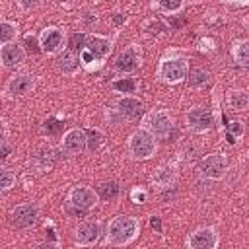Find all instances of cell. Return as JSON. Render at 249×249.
Returning a JSON list of instances; mask_svg holds the SVG:
<instances>
[{
  "instance_id": "ba28073f",
  "label": "cell",
  "mask_w": 249,
  "mask_h": 249,
  "mask_svg": "<svg viewBox=\"0 0 249 249\" xmlns=\"http://www.w3.org/2000/svg\"><path fill=\"white\" fill-rule=\"evenodd\" d=\"M142 64V49L138 45H128L123 53H119V56L115 58V70L121 74H128L134 72L138 66Z\"/></svg>"
},
{
  "instance_id": "d6986e66",
  "label": "cell",
  "mask_w": 249,
  "mask_h": 249,
  "mask_svg": "<svg viewBox=\"0 0 249 249\" xmlns=\"http://www.w3.org/2000/svg\"><path fill=\"white\" fill-rule=\"evenodd\" d=\"M228 105H230V109L235 111V113L245 111V109L249 107V93L243 91V89H231V91L228 93Z\"/></svg>"
},
{
  "instance_id": "7402d4cb",
  "label": "cell",
  "mask_w": 249,
  "mask_h": 249,
  "mask_svg": "<svg viewBox=\"0 0 249 249\" xmlns=\"http://www.w3.org/2000/svg\"><path fill=\"white\" fill-rule=\"evenodd\" d=\"M119 191L121 189H119V185L115 181H103L97 187V195H99L101 200H115L119 196Z\"/></svg>"
},
{
  "instance_id": "e575fe53",
  "label": "cell",
  "mask_w": 249,
  "mask_h": 249,
  "mask_svg": "<svg viewBox=\"0 0 249 249\" xmlns=\"http://www.w3.org/2000/svg\"><path fill=\"white\" fill-rule=\"evenodd\" d=\"M130 198H132V202L142 204V202H146V191H142V189H134V191L130 193Z\"/></svg>"
},
{
  "instance_id": "44dd1931",
  "label": "cell",
  "mask_w": 249,
  "mask_h": 249,
  "mask_svg": "<svg viewBox=\"0 0 249 249\" xmlns=\"http://www.w3.org/2000/svg\"><path fill=\"white\" fill-rule=\"evenodd\" d=\"M56 160V150L51 148V146H43L37 154H35V163L41 167V169H49Z\"/></svg>"
},
{
  "instance_id": "484cf974",
  "label": "cell",
  "mask_w": 249,
  "mask_h": 249,
  "mask_svg": "<svg viewBox=\"0 0 249 249\" xmlns=\"http://www.w3.org/2000/svg\"><path fill=\"white\" fill-rule=\"evenodd\" d=\"M16 35H18L16 23H10V21H2L0 23V43L2 45L12 43V39H16Z\"/></svg>"
},
{
  "instance_id": "277c9868",
  "label": "cell",
  "mask_w": 249,
  "mask_h": 249,
  "mask_svg": "<svg viewBox=\"0 0 249 249\" xmlns=\"http://www.w3.org/2000/svg\"><path fill=\"white\" fill-rule=\"evenodd\" d=\"M142 128L148 130L156 138H167L171 134V130H173V119L169 117L167 111L156 109V111H150V113L144 115Z\"/></svg>"
},
{
  "instance_id": "836d02e7",
  "label": "cell",
  "mask_w": 249,
  "mask_h": 249,
  "mask_svg": "<svg viewBox=\"0 0 249 249\" xmlns=\"http://www.w3.org/2000/svg\"><path fill=\"white\" fill-rule=\"evenodd\" d=\"M228 132H230V134H231L235 140H237L239 136H243V126H241V123H237V121H235V123H230Z\"/></svg>"
},
{
  "instance_id": "d590c367",
  "label": "cell",
  "mask_w": 249,
  "mask_h": 249,
  "mask_svg": "<svg viewBox=\"0 0 249 249\" xmlns=\"http://www.w3.org/2000/svg\"><path fill=\"white\" fill-rule=\"evenodd\" d=\"M150 226H152L158 233H161V230H163V228H161V220H160L158 216H152V218H150Z\"/></svg>"
},
{
  "instance_id": "2e32d148",
  "label": "cell",
  "mask_w": 249,
  "mask_h": 249,
  "mask_svg": "<svg viewBox=\"0 0 249 249\" xmlns=\"http://www.w3.org/2000/svg\"><path fill=\"white\" fill-rule=\"evenodd\" d=\"M115 107H117V111H119L121 117L136 119L140 115V111H142V101L138 97H134V95H123V97L117 99Z\"/></svg>"
},
{
  "instance_id": "7a4b0ae2",
  "label": "cell",
  "mask_w": 249,
  "mask_h": 249,
  "mask_svg": "<svg viewBox=\"0 0 249 249\" xmlns=\"http://www.w3.org/2000/svg\"><path fill=\"white\" fill-rule=\"evenodd\" d=\"M189 62L183 56H171L163 58L158 66V80L163 84H179L187 78Z\"/></svg>"
},
{
  "instance_id": "f1b7e54d",
  "label": "cell",
  "mask_w": 249,
  "mask_h": 249,
  "mask_svg": "<svg viewBox=\"0 0 249 249\" xmlns=\"http://www.w3.org/2000/svg\"><path fill=\"white\" fill-rule=\"evenodd\" d=\"M86 41H88V35H84V33H74V35H70V39H68V51L70 53H82L84 49H86Z\"/></svg>"
},
{
  "instance_id": "60d3db41",
  "label": "cell",
  "mask_w": 249,
  "mask_h": 249,
  "mask_svg": "<svg viewBox=\"0 0 249 249\" xmlns=\"http://www.w3.org/2000/svg\"><path fill=\"white\" fill-rule=\"evenodd\" d=\"M243 23H245V27H249V16H247V18L243 19Z\"/></svg>"
},
{
  "instance_id": "8fae6325",
  "label": "cell",
  "mask_w": 249,
  "mask_h": 249,
  "mask_svg": "<svg viewBox=\"0 0 249 249\" xmlns=\"http://www.w3.org/2000/svg\"><path fill=\"white\" fill-rule=\"evenodd\" d=\"M187 126L193 132H206L214 126V115L204 107H193L187 113Z\"/></svg>"
},
{
  "instance_id": "6da1fadb",
  "label": "cell",
  "mask_w": 249,
  "mask_h": 249,
  "mask_svg": "<svg viewBox=\"0 0 249 249\" xmlns=\"http://www.w3.org/2000/svg\"><path fill=\"white\" fill-rule=\"evenodd\" d=\"M138 231H140V224L136 218L117 216L107 226V239L105 241H107V245H113V247H124L136 239Z\"/></svg>"
},
{
  "instance_id": "3957f363",
  "label": "cell",
  "mask_w": 249,
  "mask_h": 249,
  "mask_svg": "<svg viewBox=\"0 0 249 249\" xmlns=\"http://www.w3.org/2000/svg\"><path fill=\"white\" fill-rule=\"evenodd\" d=\"M111 53V41L107 37L101 35H88L86 41V49L80 53V62H84L86 66H89L91 62L101 64Z\"/></svg>"
},
{
  "instance_id": "cb8c5ba5",
  "label": "cell",
  "mask_w": 249,
  "mask_h": 249,
  "mask_svg": "<svg viewBox=\"0 0 249 249\" xmlns=\"http://www.w3.org/2000/svg\"><path fill=\"white\" fill-rule=\"evenodd\" d=\"M86 140H88V150H99L105 142V134L99 128H86Z\"/></svg>"
},
{
  "instance_id": "8d00e7d4",
  "label": "cell",
  "mask_w": 249,
  "mask_h": 249,
  "mask_svg": "<svg viewBox=\"0 0 249 249\" xmlns=\"http://www.w3.org/2000/svg\"><path fill=\"white\" fill-rule=\"evenodd\" d=\"M35 249H60V245L54 243V241H43V243H39Z\"/></svg>"
},
{
  "instance_id": "f546056e",
  "label": "cell",
  "mask_w": 249,
  "mask_h": 249,
  "mask_svg": "<svg viewBox=\"0 0 249 249\" xmlns=\"http://www.w3.org/2000/svg\"><path fill=\"white\" fill-rule=\"evenodd\" d=\"M14 183H16V175L8 167H2L0 169V187H2V191H10L14 187Z\"/></svg>"
},
{
  "instance_id": "4316f807",
  "label": "cell",
  "mask_w": 249,
  "mask_h": 249,
  "mask_svg": "<svg viewBox=\"0 0 249 249\" xmlns=\"http://www.w3.org/2000/svg\"><path fill=\"white\" fill-rule=\"evenodd\" d=\"M210 82V74L206 72V70H202V68H195L193 72H191V76H189V84L193 86V88H202V86H206Z\"/></svg>"
},
{
  "instance_id": "30bf717a",
  "label": "cell",
  "mask_w": 249,
  "mask_h": 249,
  "mask_svg": "<svg viewBox=\"0 0 249 249\" xmlns=\"http://www.w3.org/2000/svg\"><path fill=\"white\" fill-rule=\"evenodd\" d=\"M39 218V208L33 202H23L12 208L10 212V222L16 228H31Z\"/></svg>"
},
{
  "instance_id": "4dcf8cb0",
  "label": "cell",
  "mask_w": 249,
  "mask_h": 249,
  "mask_svg": "<svg viewBox=\"0 0 249 249\" xmlns=\"http://www.w3.org/2000/svg\"><path fill=\"white\" fill-rule=\"evenodd\" d=\"M62 123L58 121V119H47L45 123H43V132L45 134H49V136H53V134H58L60 130H62Z\"/></svg>"
},
{
  "instance_id": "ac0fdd59",
  "label": "cell",
  "mask_w": 249,
  "mask_h": 249,
  "mask_svg": "<svg viewBox=\"0 0 249 249\" xmlns=\"http://www.w3.org/2000/svg\"><path fill=\"white\" fill-rule=\"evenodd\" d=\"M177 179V167L173 163H165L160 169H156V173L152 175V183L160 189H169Z\"/></svg>"
},
{
  "instance_id": "7c38bea8",
  "label": "cell",
  "mask_w": 249,
  "mask_h": 249,
  "mask_svg": "<svg viewBox=\"0 0 249 249\" xmlns=\"http://www.w3.org/2000/svg\"><path fill=\"white\" fill-rule=\"evenodd\" d=\"M101 235V226L97 220H86L82 222L78 228H76V243L82 245V247H91L97 243Z\"/></svg>"
},
{
  "instance_id": "5bb4252c",
  "label": "cell",
  "mask_w": 249,
  "mask_h": 249,
  "mask_svg": "<svg viewBox=\"0 0 249 249\" xmlns=\"http://www.w3.org/2000/svg\"><path fill=\"white\" fill-rule=\"evenodd\" d=\"M0 58H2L4 68H14V66H19L25 60V51L18 43H8V45H2Z\"/></svg>"
},
{
  "instance_id": "d6a6232c",
  "label": "cell",
  "mask_w": 249,
  "mask_h": 249,
  "mask_svg": "<svg viewBox=\"0 0 249 249\" xmlns=\"http://www.w3.org/2000/svg\"><path fill=\"white\" fill-rule=\"evenodd\" d=\"M144 29H146V31H148L150 35H160V33H161V31L165 29V27H163V25H161L160 21H156V19H152V21H148V23L144 25Z\"/></svg>"
},
{
  "instance_id": "8992f818",
  "label": "cell",
  "mask_w": 249,
  "mask_h": 249,
  "mask_svg": "<svg viewBox=\"0 0 249 249\" xmlns=\"http://www.w3.org/2000/svg\"><path fill=\"white\" fill-rule=\"evenodd\" d=\"M226 169H228V160L220 152L204 156L198 163V173L206 179H220V177H224Z\"/></svg>"
},
{
  "instance_id": "74e56055",
  "label": "cell",
  "mask_w": 249,
  "mask_h": 249,
  "mask_svg": "<svg viewBox=\"0 0 249 249\" xmlns=\"http://www.w3.org/2000/svg\"><path fill=\"white\" fill-rule=\"evenodd\" d=\"M8 154H10V146H8L6 138H4V140H2V156H0V158H2V160H6V158H8Z\"/></svg>"
},
{
  "instance_id": "83f0119b",
  "label": "cell",
  "mask_w": 249,
  "mask_h": 249,
  "mask_svg": "<svg viewBox=\"0 0 249 249\" xmlns=\"http://www.w3.org/2000/svg\"><path fill=\"white\" fill-rule=\"evenodd\" d=\"M113 88L121 93H134L138 88V82L134 78H119L113 82Z\"/></svg>"
},
{
  "instance_id": "ffe728a7",
  "label": "cell",
  "mask_w": 249,
  "mask_h": 249,
  "mask_svg": "<svg viewBox=\"0 0 249 249\" xmlns=\"http://www.w3.org/2000/svg\"><path fill=\"white\" fill-rule=\"evenodd\" d=\"M58 68H60L62 74L74 76V74L80 70V60H78V56H76L74 53L66 51V53H62V56H60V60H58Z\"/></svg>"
},
{
  "instance_id": "9a60e30c",
  "label": "cell",
  "mask_w": 249,
  "mask_h": 249,
  "mask_svg": "<svg viewBox=\"0 0 249 249\" xmlns=\"http://www.w3.org/2000/svg\"><path fill=\"white\" fill-rule=\"evenodd\" d=\"M33 82H35L33 76H29V74H18V76H14V78L8 80L4 91H6L8 95H12V97L23 95V93H27V91L33 88Z\"/></svg>"
},
{
  "instance_id": "603a6c76",
  "label": "cell",
  "mask_w": 249,
  "mask_h": 249,
  "mask_svg": "<svg viewBox=\"0 0 249 249\" xmlns=\"http://www.w3.org/2000/svg\"><path fill=\"white\" fill-rule=\"evenodd\" d=\"M231 56L235 58L237 64L247 66L249 64V41L247 39L245 41H237L233 45V49H231Z\"/></svg>"
},
{
  "instance_id": "d4e9b609",
  "label": "cell",
  "mask_w": 249,
  "mask_h": 249,
  "mask_svg": "<svg viewBox=\"0 0 249 249\" xmlns=\"http://www.w3.org/2000/svg\"><path fill=\"white\" fill-rule=\"evenodd\" d=\"M154 8H158V10H161L163 14H167V16H175L179 10H183V2H179V0H163V2H154L152 4Z\"/></svg>"
},
{
  "instance_id": "4fadbf2b",
  "label": "cell",
  "mask_w": 249,
  "mask_h": 249,
  "mask_svg": "<svg viewBox=\"0 0 249 249\" xmlns=\"http://www.w3.org/2000/svg\"><path fill=\"white\" fill-rule=\"evenodd\" d=\"M88 148V140H86V130L82 128H70L64 138H62V150L68 156H78Z\"/></svg>"
},
{
  "instance_id": "52a82bcc",
  "label": "cell",
  "mask_w": 249,
  "mask_h": 249,
  "mask_svg": "<svg viewBox=\"0 0 249 249\" xmlns=\"http://www.w3.org/2000/svg\"><path fill=\"white\" fill-rule=\"evenodd\" d=\"M97 198H99V195L93 189L84 187V185L74 187L68 195V202L76 208L74 212H88L89 208H93L97 204Z\"/></svg>"
},
{
  "instance_id": "ab89813d",
  "label": "cell",
  "mask_w": 249,
  "mask_h": 249,
  "mask_svg": "<svg viewBox=\"0 0 249 249\" xmlns=\"http://www.w3.org/2000/svg\"><path fill=\"white\" fill-rule=\"evenodd\" d=\"M226 138H228V142H230V144H235V142H237V140H235V138H233V136H231L230 132L226 134Z\"/></svg>"
},
{
  "instance_id": "1f68e13d",
  "label": "cell",
  "mask_w": 249,
  "mask_h": 249,
  "mask_svg": "<svg viewBox=\"0 0 249 249\" xmlns=\"http://www.w3.org/2000/svg\"><path fill=\"white\" fill-rule=\"evenodd\" d=\"M25 47L29 53H39L41 51V41H37V37L33 35H25Z\"/></svg>"
},
{
  "instance_id": "f35d334b",
  "label": "cell",
  "mask_w": 249,
  "mask_h": 249,
  "mask_svg": "<svg viewBox=\"0 0 249 249\" xmlns=\"http://www.w3.org/2000/svg\"><path fill=\"white\" fill-rule=\"evenodd\" d=\"M124 19H126V18H124V16H121V14H115V16H113V23H115V25L124 23Z\"/></svg>"
},
{
  "instance_id": "9c48e42d",
  "label": "cell",
  "mask_w": 249,
  "mask_h": 249,
  "mask_svg": "<svg viewBox=\"0 0 249 249\" xmlns=\"http://www.w3.org/2000/svg\"><path fill=\"white\" fill-rule=\"evenodd\" d=\"M220 235L214 228H198L187 239V249H216Z\"/></svg>"
},
{
  "instance_id": "5b68a950",
  "label": "cell",
  "mask_w": 249,
  "mask_h": 249,
  "mask_svg": "<svg viewBox=\"0 0 249 249\" xmlns=\"http://www.w3.org/2000/svg\"><path fill=\"white\" fill-rule=\"evenodd\" d=\"M128 154L132 160H148L156 154V136L140 128L128 138Z\"/></svg>"
},
{
  "instance_id": "e0dca14e",
  "label": "cell",
  "mask_w": 249,
  "mask_h": 249,
  "mask_svg": "<svg viewBox=\"0 0 249 249\" xmlns=\"http://www.w3.org/2000/svg\"><path fill=\"white\" fill-rule=\"evenodd\" d=\"M62 45V31L58 27H47L41 33V51H45L47 54H53L58 51V47Z\"/></svg>"
}]
</instances>
